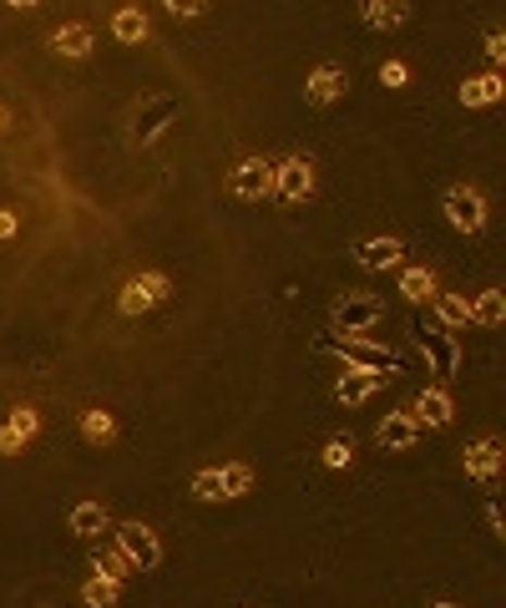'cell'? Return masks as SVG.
<instances>
[{
    "label": "cell",
    "instance_id": "6da1fadb",
    "mask_svg": "<svg viewBox=\"0 0 506 608\" xmlns=\"http://www.w3.org/2000/svg\"><path fill=\"white\" fill-rule=\"evenodd\" d=\"M248 487H254V472H248L244 461H229V467H202V472L193 476V497H198V502H238Z\"/></svg>",
    "mask_w": 506,
    "mask_h": 608
},
{
    "label": "cell",
    "instance_id": "7a4b0ae2",
    "mask_svg": "<svg viewBox=\"0 0 506 608\" xmlns=\"http://www.w3.org/2000/svg\"><path fill=\"white\" fill-rule=\"evenodd\" d=\"M441 208H446V219L456 234H481L486 228V219H492V208H486V194H481L477 183H451L446 198H441Z\"/></svg>",
    "mask_w": 506,
    "mask_h": 608
},
{
    "label": "cell",
    "instance_id": "3957f363",
    "mask_svg": "<svg viewBox=\"0 0 506 608\" xmlns=\"http://www.w3.org/2000/svg\"><path fill=\"white\" fill-rule=\"evenodd\" d=\"M410 340H416V350L425 356V365H431L441 381H451V375L461 371V340H456L451 330H441V325H410Z\"/></svg>",
    "mask_w": 506,
    "mask_h": 608
},
{
    "label": "cell",
    "instance_id": "277c9868",
    "mask_svg": "<svg viewBox=\"0 0 506 608\" xmlns=\"http://www.w3.org/2000/svg\"><path fill=\"white\" fill-rule=\"evenodd\" d=\"M112 537H116V553H122V558H127L132 568L152 573V568L162 563V537L152 533L147 522H116Z\"/></svg>",
    "mask_w": 506,
    "mask_h": 608
},
{
    "label": "cell",
    "instance_id": "5b68a950",
    "mask_svg": "<svg viewBox=\"0 0 506 608\" xmlns=\"http://www.w3.org/2000/svg\"><path fill=\"white\" fill-rule=\"evenodd\" d=\"M380 314H385V305H380L375 295H340L334 299V330H340V340H360L370 325H380Z\"/></svg>",
    "mask_w": 506,
    "mask_h": 608
},
{
    "label": "cell",
    "instance_id": "8992f818",
    "mask_svg": "<svg viewBox=\"0 0 506 608\" xmlns=\"http://www.w3.org/2000/svg\"><path fill=\"white\" fill-rule=\"evenodd\" d=\"M229 194L238 203H263V198H274V163H263V158H238L229 173Z\"/></svg>",
    "mask_w": 506,
    "mask_h": 608
},
{
    "label": "cell",
    "instance_id": "52a82bcc",
    "mask_svg": "<svg viewBox=\"0 0 506 608\" xmlns=\"http://www.w3.org/2000/svg\"><path fill=\"white\" fill-rule=\"evenodd\" d=\"M314 194V163L309 158H279L274 163V198H284V203H304V198Z\"/></svg>",
    "mask_w": 506,
    "mask_h": 608
},
{
    "label": "cell",
    "instance_id": "ba28073f",
    "mask_svg": "<svg viewBox=\"0 0 506 608\" xmlns=\"http://www.w3.org/2000/svg\"><path fill=\"white\" fill-rule=\"evenodd\" d=\"M334 350H340V360H345L349 371L400 375V356H395V350H385V345H370V340H340Z\"/></svg>",
    "mask_w": 506,
    "mask_h": 608
},
{
    "label": "cell",
    "instance_id": "9c48e42d",
    "mask_svg": "<svg viewBox=\"0 0 506 608\" xmlns=\"http://www.w3.org/2000/svg\"><path fill=\"white\" fill-rule=\"evenodd\" d=\"M173 117H177V97H173V91L147 97V102L137 107V117H132V142H152V137H162Z\"/></svg>",
    "mask_w": 506,
    "mask_h": 608
},
{
    "label": "cell",
    "instance_id": "30bf717a",
    "mask_svg": "<svg viewBox=\"0 0 506 608\" xmlns=\"http://www.w3.org/2000/svg\"><path fill=\"white\" fill-rule=\"evenodd\" d=\"M349 259L360 269H370V274H385V269H405V244L391 234H375V238H360L349 249Z\"/></svg>",
    "mask_w": 506,
    "mask_h": 608
},
{
    "label": "cell",
    "instance_id": "8fae6325",
    "mask_svg": "<svg viewBox=\"0 0 506 608\" xmlns=\"http://www.w3.org/2000/svg\"><path fill=\"white\" fill-rule=\"evenodd\" d=\"M502 457H506L502 436H477V442H466V446H461L466 472L477 476L481 487H492V482H496V472H502Z\"/></svg>",
    "mask_w": 506,
    "mask_h": 608
},
{
    "label": "cell",
    "instance_id": "7c38bea8",
    "mask_svg": "<svg viewBox=\"0 0 506 608\" xmlns=\"http://www.w3.org/2000/svg\"><path fill=\"white\" fill-rule=\"evenodd\" d=\"M162 299H168V280L162 274H132L127 284H122V314H147V310H158Z\"/></svg>",
    "mask_w": 506,
    "mask_h": 608
},
{
    "label": "cell",
    "instance_id": "4fadbf2b",
    "mask_svg": "<svg viewBox=\"0 0 506 608\" xmlns=\"http://www.w3.org/2000/svg\"><path fill=\"white\" fill-rule=\"evenodd\" d=\"M349 91V72L340 66V61H324V66H314V72L304 76V97L314 107H330V102H340Z\"/></svg>",
    "mask_w": 506,
    "mask_h": 608
},
{
    "label": "cell",
    "instance_id": "5bb4252c",
    "mask_svg": "<svg viewBox=\"0 0 506 608\" xmlns=\"http://www.w3.org/2000/svg\"><path fill=\"white\" fill-rule=\"evenodd\" d=\"M416 426H431V431H446L451 421H456V401H451V390L446 386H425L416 396Z\"/></svg>",
    "mask_w": 506,
    "mask_h": 608
},
{
    "label": "cell",
    "instance_id": "9a60e30c",
    "mask_svg": "<svg viewBox=\"0 0 506 608\" xmlns=\"http://www.w3.org/2000/svg\"><path fill=\"white\" fill-rule=\"evenodd\" d=\"M375 442L385 446V451H405V446H416V442H420L416 415H410V411H391V415H385V421L375 426Z\"/></svg>",
    "mask_w": 506,
    "mask_h": 608
},
{
    "label": "cell",
    "instance_id": "2e32d148",
    "mask_svg": "<svg viewBox=\"0 0 506 608\" xmlns=\"http://www.w3.org/2000/svg\"><path fill=\"white\" fill-rule=\"evenodd\" d=\"M91 30L82 26V21H72V26H57L51 30V51H57V57H66V61H87L91 57Z\"/></svg>",
    "mask_w": 506,
    "mask_h": 608
},
{
    "label": "cell",
    "instance_id": "e0dca14e",
    "mask_svg": "<svg viewBox=\"0 0 506 608\" xmlns=\"http://www.w3.org/2000/svg\"><path fill=\"white\" fill-rule=\"evenodd\" d=\"M380 386H385V375H375V371H345L340 386H334V396H340V406H360V401H370Z\"/></svg>",
    "mask_w": 506,
    "mask_h": 608
},
{
    "label": "cell",
    "instance_id": "ac0fdd59",
    "mask_svg": "<svg viewBox=\"0 0 506 608\" xmlns=\"http://www.w3.org/2000/svg\"><path fill=\"white\" fill-rule=\"evenodd\" d=\"M107 528H112V512H107L101 502H76L72 507V533L76 537H101Z\"/></svg>",
    "mask_w": 506,
    "mask_h": 608
},
{
    "label": "cell",
    "instance_id": "d6986e66",
    "mask_svg": "<svg viewBox=\"0 0 506 608\" xmlns=\"http://www.w3.org/2000/svg\"><path fill=\"white\" fill-rule=\"evenodd\" d=\"M360 21L365 26H375V30H395V26H405L410 21V5H400V0H370V5H360Z\"/></svg>",
    "mask_w": 506,
    "mask_h": 608
},
{
    "label": "cell",
    "instance_id": "ffe728a7",
    "mask_svg": "<svg viewBox=\"0 0 506 608\" xmlns=\"http://www.w3.org/2000/svg\"><path fill=\"white\" fill-rule=\"evenodd\" d=\"M502 91H506V82L496 72H486V76H471V82H461V102L466 107H492V102H502Z\"/></svg>",
    "mask_w": 506,
    "mask_h": 608
},
{
    "label": "cell",
    "instance_id": "44dd1931",
    "mask_svg": "<svg viewBox=\"0 0 506 608\" xmlns=\"http://www.w3.org/2000/svg\"><path fill=\"white\" fill-rule=\"evenodd\" d=\"M112 36H116V41H127V46L147 41V11H143V5H127V11H116V15H112Z\"/></svg>",
    "mask_w": 506,
    "mask_h": 608
},
{
    "label": "cell",
    "instance_id": "7402d4cb",
    "mask_svg": "<svg viewBox=\"0 0 506 608\" xmlns=\"http://www.w3.org/2000/svg\"><path fill=\"white\" fill-rule=\"evenodd\" d=\"M400 295L410 299V305L435 299V274H431V269H400Z\"/></svg>",
    "mask_w": 506,
    "mask_h": 608
},
{
    "label": "cell",
    "instance_id": "603a6c76",
    "mask_svg": "<svg viewBox=\"0 0 506 608\" xmlns=\"http://www.w3.org/2000/svg\"><path fill=\"white\" fill-rule=\"evenodd\" d=\"M435 314H441V330H451V335L461 325H471V305L461 295H435Z\"/></svg>",
    "mask_w": 506,
    "mask_h": 608
},
{
    "label": "cell",
    "instance_id": "cb8c5ba5",
    "mask_svg": "<svg viewBox=\"0 0 506 608\" xmlns=\"http://www.w3.org/2000/svg\"><path fill=\"white\" fill-rule=\"evenodd\" d=\"M506 320V299L502 289H486V295L471 299V325H502Z\"/></svg>",
    "mask_w": 506,
    "mask_h": 608
},
{
    "label": "cell",
    "instance_id": "d4e9b609",
    "mask_svg": "<svg viewBox=\"0 0 506 608\" xmlns=\"http://www.w3.org/2000/svg\"><path fill=\"white\" fill-rule=\"evenodd\" d=\"M91 568H97V579H107V583H122L132 573V563L116 548H97L91 553Z\"/></svg>",
    "mask_w": 506,
    "mask_h": 608
},
{
    "label": "cell",
    "instance_id": "484cf974",
    "mask_svg": "<svg viewBox=\"0 0 506 608\" xmlns=\"http://www.w3.org/2000/svg\"><path fill=\"white\" fill-rule=\"evenodd\" d=\"M82 436L87 442H97V446H107L116 436V421H112V411H101V406H91L87 415H82Z\"/></svg>",
    "mask_w": 506,
    "mask_h": 608
},
{
    "label": "cell",
    "instance_id": "4316f807",
    "mask_svg": "<svg viewBox=\"0 0 506 608\" xmlns=\"http://www.w3.org/2000/svg\"><path fill=\"white\" fill-rule=\"evenodd\" d=\"M82 598H87L91 608H116V598H122V588H116V583H107V579H97V573H91V579H87V588H82Z\"/></svg>",
    "mask_w": 506,
    "mask_h": 608
},
{
    "label": "cell",
    "instance_id": "83f0119b",
    "mask_svg": "<svg viewBox=\"0 0 506 608\" xmlns=\"http://www.w3.org/2000/svg\"><path fill=\"white\" fill-rule=\"evenodd\" d=\"M5 426H11L15 436H21V442H30V436L41 431V415L30 411V406H15V411H11V421H5Z\"/></svg>",
    "mask_w": 506,
    "mask_h": 608
},
{
    "label": "cell",
    "instance_id": "f1b7e54d",
    "mask_svg": "<svg viewBox=\"0 0 506 608\" xmlns=\"http://www.w3.org/2000/svg\"><path fill=\"white\" fill-rule=\"evenodd\" d=\"M349 461H355V442H349V436H334V442L324 446V467L340 472V467H349Z\"/></svg>",
    "mask_w": 506,
    "mask_h": 608
},
{
    "label": "cell",
    "instance_id": "f546056e",
    "mask_svg": "<svg viewBox=\"0 0 506 608\" xmlns=\"http://www.w3.org/2000/svg\"><path fill=\"white\" fill-rule=\"evenodd\" d=\"M486 57H492V66H502L506 61V30H486Z\"/></svg>",
    "mask_w": 506,
    "mask_h": 608
},
{
    "label": "cell",
    "instance_id": "4dcf8cb0",
    "mask_svg": "<svg viewBox=\"0 0 506 608\" xmlns=\"http://www.w3.org/2000/svg\"><path fill=\"white\" fill-rule=\"evenodd\" d=\"M0 451H5V457H21V451H26V442H21L11 426H0Z\"/></svg>",
    "mask_w": 506,
    "mask_h": 608
},
{
    "label": "cell",
    "instance_id": "1f68e13d",
    "mask_svg": "<svg viewBox=\"0 0 506 608\" xmlns=\"http://www.w3.org/2000/svg\"><path fill=\"white\" fill-rule=\"evenodd\" d=\"M168 15H173V21H193V15H202V5H183V0H168Z\"/></svg>",
    "mask_w": 506,
    "mask_h": 608
},
{
    "label": "cell",
    "instance_id": "d6a6232c",
    "mask_svg": "<svg viewBox=\"0 0 506 608\" xmlns=\"http://www.w3.org/2000/svg\"><path fill=\"white\" fill-rule=\"evenodd\" d=\"M380 76H385V87H405V66H400V61H391V66H380Z\"/></svg>",
    "mask_w": 506,
    "mask_h": 608
},
{
    "label": "cell",
    "instance_id": "836d02e7",
    "mask_svg": "<svg viewBox=\"0 0 506 608\" xmlns=\"http://www.w3.org/2000/svg\"><path fill=\"white\" fill-rule=\"evenodd\" d=\"M486 528H492V533H496V537H502V533H506V528H502V512H496V502H486Z\"/></svg>",
    "mask_w": 506,
    "mask_h": 608
},
{
    "label": "cell",
    "instance_id": "e575fe53",
    "mask_svg": "<svg viewBox=\"0 0 506 608\" xmlns=\"http://www.w3.org/2000/svg\"><path fill=\"white\" fill-rule=\"evenodd\" d=\"M15 234V219H11V213H0V238H11Z\"/></svg>",
    "mask_w": 506,
    "mask_h": 608
},
{
    "label": "cell",
    "instance_id": "d590c367",
    "mask_svg": "<svg viewBox=\"0 0 506 608\" xmlns=\"http://www.w3.org/2000/svg\"><path fill=\"white\" fill-rule=\"evenodd\" d=\"M425 608H461V604H451V598H435V604H425Z\"/></svg>",
    "mask_w": 506,
    "mask_h": 608
},
{
    "label": "cell",
    "instance_id": "8d00e7d4",
    "mask_svg": "<svg viewBox=\"0 0 506 608\" xmlns=\"http://www.w3.org/2000/svg\"><path fill=\"white\" fill-rule=\"evenodd\" d=\"M5 122H11V112H5V107H0V133H5Z\"/></svg>",
    "mask_w": 506,
    "mask_h": 608
}]
</instances>
